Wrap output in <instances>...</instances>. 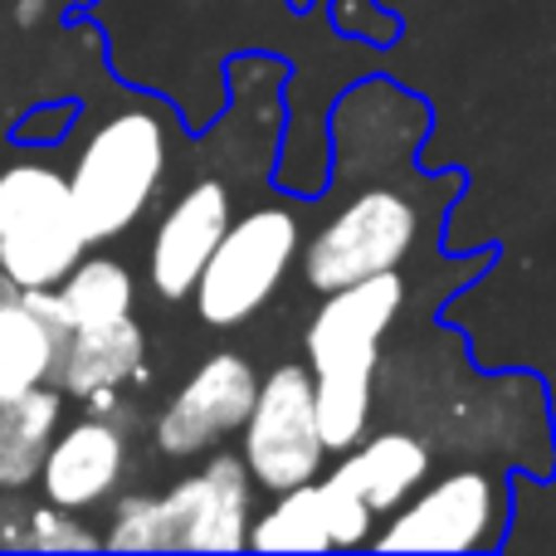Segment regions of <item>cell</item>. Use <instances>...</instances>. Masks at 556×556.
I'll use <instances>...</instances> for the list:
<instances>
[{"label": "cell", "instance_id": "6da1fadb", "mask_svg": "<svg viewBox=\"0 0 556 556\" xmlns=\"http://www.w3.org/2000/svg\"><path fill=\"white\" fill-rule=\"evenodd\" d=\"M401 303L405 283L395 269L323 293V307L307 327V356H313V401L327 450H352L362 440L381 337L395 323Z\"/></svg>", "mask_w": 556, "mask_h": 556}, {"label": "cell", "instance_id": "7a4b0ae2", "mask_svg": "<svg viewBox=\"0 0 556 556\" xmlns=\"http://www.w3.org/2000/svg\"><path fill=\"white\" fill-rule=\"evenodd\" d=\"M166 172V132L152 113H117L88 137L78 166L68 176L78 225L88 244H103L123 235L147 201L156 195Z\"/></svg>", "mask_w": 556, "mask_h": 556}, {"label": "cell", "instance_id": "3957f363", "mask_svg": "<svg viewBox=\"0 0 556 556\" xmlns=\"http://www.w3.org/2000/svg\"><path fill=\"white\" fill-rule=\"evenodd\" d=\"M88 250L68 176L54 166L0 172V269L20 288H54Z\"/></svg>", "mask_w": 556, "mask_h": 556}, {"label": "cell", "instance_id": "277c9868", "mask_svg": "<svg viewBox=\"0 0 556 556\" xmlns=\"http://www.w3.org/2000/svg\"><path fill=\"white\" fill-rule=\"evenodd\" d=\"M298 254V220L278 205L244 215L225 225L220 244L211 250L201 278H195V307L211 327H240L250 313H260L283 283L288 264Z\"/></svg>", "mask_w": 556, "mask_h": 556}, {"label": "cell", "instance_id": "5b68a950", "mask_svg": "<svg viewBox=\"0 0 556 556\" xmlns=\"http://www.w3.org/2000/svg\"><path fill=\"white\" fill-rule=\"evenodd\" d=\"M240 430H244V469L264 489L283 493L317 479L327 444H323V425H317L313 371L307 366H278L269 381L254 391V405Z\"/></svg>", "mask_w": 556, "mask_h": 556}, {"label": "cell", "instance_id": "8992f818", "mask_svg": "<svg viewBox=\"0 0 556 556\" xmlns=\"http://www.w3.org/2000/svg\"><path fill=\"white\" fill-rule=\"evenodd\" d=\"M410 240H415V205L401 191L371 186V191L352 195L317 230V240L307 244L303 254L307 283L317 293H332V288H346L356 278L386 274L410 254Z\"/></svg>", "mask_w": 556, "mask_h": 556}, {"label": "cell", "instance_id": "52a82bcc", "mask_svg": "<svg viewBox=\"0 0 556 556\" xmlns=\"http://www.w3.org/2000/svg\"><path fill=\"white\" fill-rule=\"evenodd\" d=\"M508 532V483L493 473H450L425 489L376 538L381 552H493Z\"/></svg>", "mask_w": 556, "mask_h": 556}, {"label": "cell", "instance_id": "ba28073f", "mask_svg": "<svg viewBox=\"0 0 556 556\" xmlns=\"http://www.w3.org/2000/svg\"><path fill=\"white\" fill-rule=\"evenodd\" d=\"M156 552H240L250 547V469L215 454L195 479L152 498Z\"/></svg>", "mask_w": 556, "mask_h": 556}, {"label": "cell", "instance_id": "9c48e42d", "mask_svg": "<svg viewBox=\"0 0 556 556\" xmlns=\"http://www.w3.org/2000/svg\"><path fill=\"white\" fill-rule=\"evenodd\" d=\"M254 366L235 352H220L172 395V405L156 420V450L172 454V459H186V454L211 450L215 440L235 434L244 425L254 405Z\"/></svg>", "mask_w": 556, "mask_h": 556}, {"label": "cell", "instance_id": "30bf717a", "mask_svg": "<svg viewBox=\"0 0 556 556\" xmlns=\"http://www.w3.org/2000/svg\"><path fill=\"white\" fill-rule=\"evenodd\" d=\"M230 225V191L220 181H201L166 211L162 230L152 240V283L162 298H186L201 278L211 250Z\"/></svg>", "mask_w": 556, "mask_h": 556}, {"label": "cell", "instance_id": "8fae6325", "mask_svg": "<svg viewBox=\"0 0 556 556\" xmlns=\"http://www.w3.org/2000/svg\"><path fill=\"white\" fill-rule=\"evenodd\" d=\"M117 473H123V430L103 415H88L49 440L45 464H39V489L54 508L78 513L108 498Z\"/></svg>", "mask_w": 556, "mask_h": 556}, {"label": "cell", "instance_id": "7c38bea8", "mask_svg": "<svg viewBox=\"0 0 556 556\" xmlns=\"http://www.w3.org/2000/svg\"><path fill=\"white\" fill-rule=\"evenodd\" d=\"M68 317L54 288H15L0 298V395L45 386L68 342Z\"/></svg>", "mask_w": 556, "mask_h": 556}, {"label": "cell", "instance_id": "4fadbf2b", "mask_svg": "<svg viewBox=\"0 0 556 556\" xmlns=\"http://www.w3.org/2000/svg\"><path fill=\"white\" fill-rule=\"evenodd\" d=\"M142 356H147V337L132 323V313L113 317V323H98V327H74L54 362L49 386L88 401L93 391H113L127 376H142Z\"/></svg>", "mask_w": 556, "mask_h": 556}, {"label": "cell", "instance_id": "5bb4252c", "mask_svg": "<svg viewBox=\"0 0 556 556\" xmlns=\"http://www.w3.org/2000/svg\"><path fill=\"white\" fill-rule=\"evenodd\" d=\"M425 473H430V450L420 440H410V434H376L371 444L346 454L332 479H342L371 518H386V513H395L420 489Z\"/></svg>", "mask_w": 556, "mask_h": 556}, {"label": "cell", "instance_id": "9a60e30c", "mask_svg": "<svg viewBox=\"0 0 556 556\" xmlns=\"http://www.w3.org/2000/svg\"><path fill=\"white\" fill-rule=\"evenodd\" d=\"M59 415H64V391L49 381L0 395V493H20L39 479L45 450L59 434Z\"/></svg>", "mask_w": 556, "mask_h": 556}, {"label": "cell", "instance_id": "2e32d148", "mask_svg": "<svg viewBox=\"0 0 556 556\" xmlns=\"http://www.w3.org/2000/svg\"><path fill=\"white\" fill-rule=\"evenodd\" d=\"M250 547L260 552H332V532H327V503L317 479L283 489V498L250 528Z\"/></svg>", "mask_w": 556, "mask_h": 556}, {"label": "cell", "instance_id": "e0dca14e", "mask_svg": "<svg viewBox=\"0 0 556 556\" xmlns=\"http://www.w3.org/2000/svg\"><path fill=\"white\" fill-rule=\"evenodd\" d=\"M54 293L64 303L68 327H98L132 313V278L113 260H78L54 283Z\"/></svg>", "mask_w": 556, "mask_h": 556}, {"label": "cell", "instance_id": "ac0fdd59", "mask_svg": "<svg viewBox=\"0 0 556 556\" xmlns=\"http://www.w3.org/2000/svg\"><path fill=\"white\" fill-rule=\"evenodd\" d=\"M98 538L84 522L68 518V508H29V528H25V552H93Z\"/></svg>", "mask_w": 556, "mask_h": 556}, {"label": "cell", "instance_id": "d6986e66", "mask_svg": "<svg viewBox=\"0 0 556 556\" xmlns=\"http://www.w3.org/2000/svg\"><path fill=\"white\" fill-rule=\"evenodd\" d=\"M103 547L113 552H156V518H152V498H123L113 513Z\"/></svg>", "mask_w": 556, "mask_h": 556}, {"label": "cell", "instance_id": "ffe728a7", "mask_svg": "<svg viewBox=\"0 0 556 556\" xmlns=\"http://www.w3.org/2000/svg\"><path fill=\"white\" fill-rule=\"evenodd\" d=\"M25 528H29V508L20 498H10V489H5V498H0V547H25Z\"/></svg>", "mask_w": 556, "mask_h": 556}]
</instances>
